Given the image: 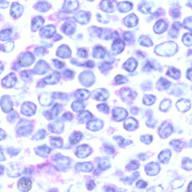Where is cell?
<instances>
[{
    "mask_svg": "<svg viewBox=\"0 0 192 192\" xmlns=\"http://www.w3.org/2000/svg\"><path fill=\"white\" fill-rule=\"evenodd\" d=\"M92 113L88 111H83L78 116V120L80 123L84 124L88 123L92 120Z\"/></svg>",
    "mask_w": 192,
    "mask_h": 192,
    "instance_id": "obj_15",
    "label": "cell"
},
{
    "mask_svg": "<svg viewBox=\"0 0 192 192\" xmlns=\"http://www.w3.org/2000/svg\"><path fill=\"white\" fill-rule=\"evenodd\" d=\"M91 148L86 144H83L78 146L76 149V155L79 157L84 158L88 156L91 153Z\"/></svg>",
    "mask_w": 192,
    "mask_h": 192,
    "instance_id": "obj_9",
    "label": "cell"
},
{
    "mask_svg": "<svg viewBox=\"0 0 192 192\" xmlns=\"http://www.w3.org/2000/svg\"><path fill=\"white\" fill-rule=\"evenodd\" d=\"M172 132V126L168 124H164L161 126L159 130L160 136L163 138H166L171 134Z\"/></svg>",
    "mask_w": 192,
    "mask_h": 192,
    "instance_id": "obj_14",
    "label": "cell"
},
{
    "mask_svg": "<svg viewBox=\"0 0 192 192\" xmlns=\"http://www.w3.org/2000/svg\"><path fill=\"white\" fill-rule=\"evenodd\" d=\"M171 101L168 99L164 100L162 102L160 106V109L162 111H166L170 107Z\"/></svg>",
    "mask_w": 192,
    "mask_h": 192,
    "instance_id": "obj_33",
    "label": "cell"
},
{
    "mask_svg": "<svg viewBox=\"0 0 192 192\" xmlns=\"http://www.w3.org/2000/svg\"><path fill=\"white\" fill-rule=\"evenodd\" d=\"M169 83L166 79H162L159 81V87L160 89H166L169 86Z\"/></svg>",
    "mask_w": 192,
    "mask_h": 192,
    "instance_id": "obj_35",
    "label": "cell"
},
{
    "mask_svg": "<svg viewBox=\"0 0 192 192\" xmlns=\"http://www.w3.org/2000/svg\"><path fill=\"white\" fill-rule=\"evenodd\" d=\"M115 81L116 82L119 84H123L127 81H126V78L124 77V76L120 75L117 76L116 77Z\"/></svg>",
    "mask_w": 192,
    "mask_h": 192,
    "instance_id": "obj_38",
    "label": "cell"
},
{
    "mask_svg": "<svg viewBox=\"0 0 192 192\" xmlns=\"http://www.w3.org/2000/svg\"><path fill=\"white\" fill-rule=\"evenodd\" d=\"M0 106L4 112L8 113L12 111L13 104L8 95H4L0 101Z\"/></svg>",
    "mask_w": 192,
    "mask_h": 192,
    "instance_id": "obj_7",
    "label": "cell"
},
{
    "mask_svg": "<svg viewBox=\"0 0 192 192\" xmlns=\"http://www.w3.org/2000/svg\"><path fill=\"white\" fill-rule=\"evenodd\" d=\"M91 95L92 98L95 100L104 101L107 100L110 95L106 89H98L92 92Z\"/></svg>",
    "mask_w": 192,
    "mask_h": 192,
    "instance_id": "obj_4",
    "label": "cell"
},
{
    "mask_svg": "<svg viewBox=\"0 0 192 192\" xmlns=\"http://www.w3.org/2000/svg\"><path fill=\"white\" fill-rule=\"evenodd\" d=\"M132 7L130 3L128 2H122L120 4V10L122 12H127L131 10Z\"/></svg>",
    "mask_w": 192,
    "mask_h": 192,
    "instance_id": "obj_30",
    "label": "cell"
},
{
    "mask_svg": "<svg viewBox=\"0 0 192 192\" xmlns=\"http://www.w3.org/2000/svg\"><path fill=\"white\" fill-rule=\"evenodd\" d=\"M141 140L144 143L149 144L152 141V137L149 135H145L141 137Z\"/></svg>",
    "mask_w": 192,
    "mask_h": 192,
    "instance_id": "obj_37",
    "label": "cell"
},
{
    "mask_svg": "<svg viewBox=\"0 0 192 192\" xmlns=\"http://www.w3.org/2000/svg\"><path fill=\"white\" fill-rule=\"evenodd\" d=\"M50 138V143L51 146L55 148H60L63 145V140L60 137L51 136Z\"/></svg>",
    "mask_w": 192,
    "mask_h": 192,
    "instance_id": "obj_17",
    "label": "cell"
},
{
    "mask_svg": "<svg viewBox=\"0 0 192 192\" xmlns=\"http://www.w3.org/2000/svg\"><path fill=\"white\" fill-rule=\"evenodd\" d=\"M17 118L18 115H17V114L14 112V113H12L10 115L9 120L11 122H13L14 121L16 120Z\"/></svg>",
    "mask_w": 192,
    "mask_h": 192,
    "instance_id": "obj_43",
    "label": "cell"
},
{
    "mask_svg": "<svg viewBox=\"0 0 192 192\" xmlns=\"http://www.w3.org/2000/svg\"><path fill=\"white\" fill-rule=\"evenodd\" d=\"M47 136V132L44 129L39 130L33 136V139L36 140H42Z\"/></svg>",
    "mask_w": 192,
    "mask_h": 192,
    "instance_id": "obj_28",
    "label": "cell"
},
{
    "mask_svg": "<svg viewBox=\"0 0 192 192\" xmlns=\"http://www.w3.org/2000/svg\"><path fill=\"white\" fill-rule=\"evenodd\" d=\"M188 191L189 192H192V183L191 182H190L189 184V186L188 188Z\"/></svg>",
    "mask_w": 192,
    "mask_h": 192,
    "instance_id": "obj_47",
    "label": "cell"
},
{
    "mask_svg": "<svg viewBox=\"0 0 192 192\" xmlns=\"http://www.w3.org/2000/svg\"><path fill=\"white\" fill-rule=\"evenodd\" d=\"M52 95L53 99H60L63 100H66L69 98L68 94L63 92H53Z\"/></svg>",
    "mask_w": 192,
    "mask_h": 192,
    "instance_id": "obj_29",
    "label": "cell"
},
{
    "mask_svg": "<svg viewBox=\"0 0 192 192\" xmlns=\"http://www.w3.org/2000/svg\"><path fill=\"white\" fill-rule=\"evenodd\" d=\"M104 126V122L99 119H94L87 123L86 127L89 130L97 131L100 130Z\"/></svg>",
    "mask_w": 192,
    "mask_h": 192,
    "instance_id": "obj_8",
    "label": "cell"
},
{
    "mask_svg": "<svg viewBox=\"0 0 192 192\" xmlns=\"http://www.w3.org/2000/svg\"><path fill=\"white\" fill-rule=\"evenodd\" d=\"M39 101L41 105L43 106H49L53 103V98L52 94L44 92L39 96Z\"/></svg>",
    "mask_w": 192,
    "mask_h": 192,
    "instance_id": "obj_10",
    "label": "cell"
},
{
    "mask_svg": "<svg viewBox=\"0 0 192 192\" xmlns=\"http://www.w3.org/2000/svg\"><path fill=\"white\" fill-rule=\"evenodd\" d=\"M63 108L61 104L56 103L51 109L44 111L43 115L46 118L49 120L56 119L63 111Z\"/></svg>",
    "mask_w": 192,
    "mask_h": 192,
    "instance_id": "obj_3",
    "label": "cell"
},
{
    "mask_svg": "<svg viewBox=\"0 0 192 192\" xmlns=\"http://www.w3.org/2000/svg\"><path fill=\"white\" fill-rule=\"evenodd\" d=\"M146 183L142 181H139L137 183L136 186L138 188H144L146 187Z\"/></svg>",
    "mask_w": 192,
    "mask_h": 192,
    "instance_id": "obj_42",
    "label": "cell"
},
{
    "mask_svg": "<svg viewBox=\"0 0 192 192\" xmlns=\"http://www.w3.org/2000/svg\"><path fill=\"white\" fill-rule=\"evenodd\" d=\"M187 76H188V79H191V70H189L187 72Z\"/></svg>",
    "mask_w": 192,
    "mask_h": 192,
    "instance_id": "obj_46",
    "label": "cell"
},
{
    "mask_svg": "<svg viewBox=\"0 0 192 192\" xmlns=\"http://www.w3.org/2000/svg\"><path fill=\"white\" fill-rule=\"evenodd\" d=\"M74 97L77 101H83L87 100L89 98L90 94L88 90L85 89H80L75 92Z\"/></svg>",
    "mask_w": 192,
    "mask_h": 192,
    "instance_id": "obj_12",
    "label": "cell"
},
{
    "mask_svg": "<svg viewBox=\"0 0 192 192\" xmlns=\"http://www.w3.org/2000/svg\"><path fill=\"white\" fill-rule=\"evenodd\" d=\"M104 148L106 151L107 152H111L113 151V149L110 145H107V144H106V145L104 146Z\"/></svg>",
    "mask_w": 192,
    "mask_h": 192,
    "instance_id": "obj_44",
    "label": "cell"
},
{
    "mask_svg": "<svg viewBox=\"0 0 192 192\" xmlns=\"http://www.w3.org/2000/svg\"><path fill=\"white\" fill-rule=\"evenodd\" d=\"M33 127L29 121L21 120L17 124V131L19 134L26 136L31 134L33 131Z\"/></svg>",
    "mask_w": 192,
    "mask_h": 192,
    "instance_id": "obj_2",
    "label": "cell"
},
{
    "mask_svg": "<svg viewBox=\"0 0 192 192\" xmlns=\"http://www.w3.org/2000/svg\"><path fill=\"white\" fill-rule=\"evenodd\" d=\"M97 109L99 111L107 114L109 113L110 109L107 105L105 103L99 104L97 106Z\"/></svg>",
    "mask_w": 192,
    "mask_h": 192,
    "instance_id": "obj_31",
    "label": "cell"
},
{
    "mask_svg": "<svg viewBox=\"0 0 192 192\" xmlns=\"http://www.w3.org/2000/svg\"><path fill=\"white\" fill-rule=\"evenodd\" d=\"M36 111V106L33 103L30 102L24 103L21 108L22 113L26 116H33L35 114Z\"/></svg>",
    "mask_w": 192,
    "mask_h": 192,
    "instance_id": "obj_5",
    "label": "cell"
},
{
    "mask_svg": "<svg viewBox=\"0 0 192 192\" xmlns=\"http://www.w3.org/2000/svg\"><path fill=\"white\" fill-rule=\"evenodd\" d=\"M137 122L134 118H130L127 119L124 123L125 129L129 131H133L137 127Z\"/></svg>",
    "mask_w": 192,
    "mask_h": 192,
    "instance_id": "obj_18",
    "label": "cell"
},
{
    "mask_svg": "<svg viewBox=\"0 0 192 192\" xmlns=\"http://www.w3.org/2000/svg\"><path fill=\"white\" fill-rule=\"evenodd\" d=\"M48 127L50 132L55 134H60L63 131L64 124L62 121L57 120L49 124Z\"/></svg>",
    "mask_w": 192,
    "mask_h": 192,
    "instance_id": "obj_6",
    "label": "cell"
},
{
    "mask_svg": "<svg viewBox=\"0 0 192 192\" xmlns=\"http://www.w3.org/2000/svg\"><path fill=\"white\" fill-rule=\"evenodd\" d=\"M155 99L154 96L150 95H145L143 98V102L147 105H151L155 101Z\"/></svg>",
    "mask_w": 192,
    "mask_h": 192,
    "instance_id": "obj_32",
    "label": "cell"
},
{
    "mask_svg": "<svg viewBox=\"0 0 192 192\" xmlns=\"http://www.w3.org/2000/svg\"><path fill=\"white\" fill-rule=\"evenodd\" d=\"M168 74L173 79H177L180 76V72L175 68H172L168 71Z\"/></svg>",
    "mask_w": 192,
    "mask_h": 192,
    "instance_id": "obj_34",
    "label": "cell"
},
{
    "mask_svg": "<svg viewBox=\"0 0 192 192\" xmlns=\"http://www.w3.org/2000/svg\"><path fill=\"white\" fill-rule=\"evenodd\" d=\"M82 137L83 135L81 132L75 131L71 135L69 141L72 145H76L81 141Z\"/></svg>",
    "mask_w": 192,
    "mask_h": 192,
    "instance_id": "obj_19",
    "label": "cell"
},
{
    "mask_svg": "<svg viewBox=\"0 0 192 192\" xmlns=\"http://www.w3.org/2000/svg\"><path fill=\"white\" fill-rule=\"evenodd\" d=\"M31 182L24 178L21 179L19 183V186L21 190H24V191H28L31 188Z\"/></svg>",
    "mask_w": 192,
    "mask_h": 192,
    "instance_id": "obj_25",
    "label": "cell"
},
{
    "mask_svg": "<svg viewBox=\"0 0 192 192\" xmlns=\"http://www.w3.org/2000/svg\"><path fill=\"white\" fill-rule=\"evenodd\" d=\"M85 104L83 101H76L72 103V108L75 112H81L82 111L85 107Z\"/></svg>",
    "mask_w": 192,
    "mask_h": 192,
    "instance_id": "obj_20",
    "label": "cell"
},
{
    "mask_svg": "<svg viewBox=\"0 0 192 192\" xmlns=\"http://www.w3.org/2000/svg\"><path fill=\"white\" fill-rule=\"evenodd\" d=\"M135 92L129 89H125L122 92L121 96L123 98L126 100H133L135 98Z\"/></svg>",
    "mask_w": 192,
    "mask_h": 192,
    "instance_id": "obj_21",
    "label": "cell"
},
{
    "mask_svg": "<svg viewBox=\"0 0 192 192\" xmlns=\"http://www.w3.org/2000/svg\"><path fill=\"white\" fill-rule=\"evenodd\" d=\"M61 118L62 120L63 121H72L73 119V115L72 113L68 112L63 114Z\"/></svg>",
    "mask_w": 192,
    "mask_h": 192,
    "instance_id": "obj_36",
    "label": "cell"
},
{
    "mask_svg": "<svg viewBox=\"0 0 192 192\" xmlns=\"http://www.w3.org/2000/svg\"><path fill=\"white\" fill-rule=\"evenodd\" d=\"M113 118L117 121H120L124 120L128 115L127 111L123 108L115 107L112 110Z\"/></svg>",
    "mask_w": 192,
    "mask_h": 192,
    "instance_id": "obj_11",
    "label": "cell"
},
{
    "mask_svg": "<svg viewBox=\"0 0 192 192\" xmlns=\"http://www.w3.org/2000/svg\"><path fill=\"white\" fill-rule=\"evenodd\" d=\"M137 63L136 60L134 59H130L128 60L125 64V67L126 70L129 72H131L134 71L137 67Z\"/></svg>",
    "mask_w": 192,
    "mask_h": 192,
    "instance_id": "obj_26",
    "label": "cell"
},
{
    "mask_svg": "<svg viewBox=\"0 0 192 192\" xmlns=\"http://www.w3.org/2000/svg\"><path fill=\"white\" fill-rule=\"evenodd\" d=\"M137 22L138 19L134 15H129L125 19V24L129 27L136 26Z\"/></svg>",
    "mask_w": 192,
    "mask_h": 192,
    "instance_id": "obj_22",
    "label": "cell"
},
{
    "mask_svg": "<svg viewBox=\"0 0 192 192\" xmlns=\"http://www.w3.org/2000/svg\"><path fill=\"white\" fill-rule=\"evenodd\" d=\"M159 166L155 163H151L147 165L146 168V172L148 175H156L159 171Z\"/></svg>",
    "mask_w": 192,
    "mask_h": 192,
    "instance_id": "obj_16",
    "label": "cell"
},
{
    "mask_svg": "<svg viewBox=\"0 0 192 192\" xmlns=\"http://www.w3.org/2000/svg\"><path fill=\"white\" fill-rule=\"evenodd\" d=\"M167 24L163 21L161 20L158 21L154 26V30L156 33H163L167 29Z\"/></svg>",
    "mask_w": 192,
    "mask_h": 192,
    "instance_id": "obj_24",
    "label": "cell"
},
{
    "mask_svg": "<svg viewBox=\"0 0 192 192\" xmlns=\"http://www.w3.org/2000/svg\"><path fill=\"white\" fill-rule=\"evenodd\" d=\"M183 166L184 168H190L191 169L192 163L191 160L190 159H185L184 160L183 162Z\"/></svg>",
    "mask_w": 192,
    "mask_h": 192,
    "instance_id": "obj_39",
    "label": "cell"
},
{
    "mask_svg": "<svg viewBox=\"0 0 192 192\" xmlns=\"http://www.w3.org/2000/svg\"><path fill=\"white\" fill-rule=\"evenodd\" d=\"M177 48L173 42H167L156 47V53L162 56H168L175 54Z\"/></svg>",
    "mask_w": 192,
    "mask_h": 192,
    "instance_id": "obj_1",
    "label": "cell"
},
{
    "mask_svg": "<svg viewBox=\"0 0 192 192\" xmlns=\"http://www.w3.org/2000/svg\"><path fill=\"white\" fill-rule=\"evenodd\" d=\"M171 156V153L169 151L165 150L162 152L159 155V159L162 163H166L169 159Z\"/></svg>",
    "mask_w": 192,
    "mask_h": 192,
    "instance_id": "obj_27",
    "label": "cell"
},
{
    "mask_svg": "<svg viewBox=\"0 0 192 192\" xmlns=\"http://www.w3.org/2000/svg\"><path fill=\"white\" fill-rule=\"evenodd\" d=\"M183 40H184V43L186 45L187 43V41H188L191 44V34H187L185 35V36H184V38H183Z\"/></svg>",
    "mask_w": 192,
    "mask_h": 192,
    "instance_id": "obj_41",
    "label": "cell"
},
{
    "mask_svg": "<svg viewBox=\"0 0 192 192\" xmlns=\"http://www.w3.org/2000/svg\"><path fill=\"white\" fill-rule=\"evenodd\" d=\"M6 135L5 131L2 129H0V141L4 139Z\"/></svg>",
    "mask_w": 192,
    "mask_h": 192,
    "instance_id": "obj_45",
    "label": "cell"
},
{
    "mask_svg": "<svg viewBox=\"0 0 192 192\" xmlns=\"http://www.w3.org/2000/svg\"><path fill=\"white\" fill-rule=\"evenodd\" d=\"M172 144L173 145V146L175 147V149H182V143H181L179 140H175L172 142Z\"/></svg>",
    "mask_w": 192,
    "mask_h": 192,
    "instance_id": "obj_40",
    "label": "cell"
},
{
    "mask_svg": "<svg viewBox=\"0 0 192 192\" xmlns=\"http://www.w3.org/2000/svg\"><path fill=\"white\" fill-rule=\"evenodd\" d=\"M35 150L37 154L44 156H47L51 151L50 148L45 145L37 147Z\"/></svg>",
    "mask_w": 192,
    "mask_h": 192,
    "instance_id": "obj_23",
    "label": "cell"
},
{
    "mask_svg": "<svg viewBox=\"0 0 192 192\" xmlns=\"http://www.w3.org/2000/svg\"><path fill=\"white\" fill-rule=\"evenodd\" d=\"M176 106L179 111L185 112L188 111L191 107V103L187 99H182L177 101Z\"/></svg>",
    "mask_w": 192,
    "mask_h": 192,
    "instance_id": "obj_13",
    "label": "cell"
}]
</instances>
